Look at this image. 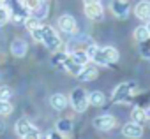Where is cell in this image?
<instances>
[{"label":"cell","mask_w":150,"mask_h":139,"mask_svg":"<svg viewBox=\"0 0 150 139\" xmlns=\"http://www.w3.org/2000/svg\"><path fill=\"white\" fill-rule=\"evenodd\" d=\"M118 58H120L118 51L113 46H106V48H97L90 60L96 62L97 65H110V63L118 62Z\"/></svg>","instance_id":"1"},{"label":"cell","mask_w":150,"mask_h":139,"mask_svg":"<svg viewBox=\"0 0 150 139\" xmlns=\"http://www.w3.org/2000/svg\"><path fill=\"white\" fill-rule=\"evenodd\" d=\"M69 102H71L72 109L76 113H85L88 109V93H87V90L81 88V86H76L69 95Z\"/></svg>","instance_id":"2"},{"label":"cell","mask_w":150,"mask_h":139,"mask_svg":"<svg viewBox=\"0 0 150 139\" xmlns=\"http://www.w3.org/2000/svg\"><path fill=\"white\" fill-rule=\"evenodd\" d=\"M41 44H44V48L48 51H58L60 46H62V41L58 37V34L55 32L53 27L50 25H42V39H41Z\"/></svg>","instance_id":"3"},{"label":"cell","mask_w":150,"mask_h":139,"mask_svg":"<svg viewBox=\"0 0 150 139\" xmlns=\"http://www.w3.org/2000/svg\"><path fill=\"white\" fill-rule=\"evenodd\" d=\"M92 125H94L97 130L108 132V130H111V128L117 125V120H115V116H111V114H99V116L94 118Z\"/></svg>","instance_id":"4"},{"label":"cell","mask_w":150,"mask_h":139,"mask_svg":"<svg viewBox=\"0 0 150 139\" xmlns=\"http://www.w3.org/2000/svg\"><path fill=\"white\" fill-rule=\"evenodd\" d=\"M111 11L117 18L120 20H125L131 13V4H129V0H113L111 2Z\"/></svg>","instance_id":"5"},{"label":"cell","mask_w":150,"mask_h":139,"mask_svg":"<svg viewBox=\"0 0 150 139\" xmlns=\"http://www.w3.org/2000/svg\"><path fill=\"white\" fill-rule=\"evenodd\" d=\"M122 135L124 137H129V139H139L143 135V127L141 123H136V121H131V123H125L122 127Z\"/></svg>","instance_id":"6"},{"label":"cell","mask_w":150,"mask_h":139,"mask_svg":"<svg viewBox=\"0 0 150 139\" xmlns=\"http://www.w3.org/2000/svg\"><path fill=\"white\" fill-rule=\"evenodd\" d=\"M58 28L62 30V32H65V34H74L76 32V20H74V16H71V14H62L60 18H58Z\"/></svg>","instance_id":"7"},{"label":"cell","mask_w":150,"mask_h":139,"mask_svg":"<svg viewBox=\"0 0 150 139\" xmlns=\"http://www.w3.org/2000/svg\"><path fill=\"white\" fill-rule=\"evenodd\" d=\"M85 16L92 21H101L104 18V9L101 6V2L97 4H87L85 6Z\"/></svg>","instance_id":"8"},{"label":"cell","mask_w":150,"mask_h":139,"mask_svg":"<svg viewBox=\"0 0 150 139\" xmlns=\"http://www.w3.org/2000/svg\"><path fill=\"white\" fill-rule=\"evenodd\" d=\"M134 14L138 20L141 21H148L150 20V0H141L134 6Z\"/></svg>","instance_id":"9"},{"label":"cell","mask_w":150,"mask_h":139,"mask_svg":"<svg viewBox=\"0 0 150 139\" xmlns=\"http://www.w3.org/2000/svg\"><path fill=\"white\" fill-rule=\"evenodd\" d=\"M27 51H28V44H27L23 39H14V41L11 42V53H13V56L23 58V56L27 55Z\"/></svg>","instance_id":"10"},{"label":"cell","mask_w":150,"mask_h":139,"mask_svg":"<svg viewBox=\"0 0 150 139\" xmlns=\"http://www.w3.org/2000/svg\"><path fill=\"white\" fill-rule=\"evenodd\" d=\"M131 88H132L131 83H122V85H118V86L115 88V92H113V100H115V102H124V99L131 95Z\"/></svg>","instance_id":"11"},{"label":"cell","mask_w":150,"mask_h":139,"mask_svg":"<svg viewBox=\"0 0 150 139\" xmlns=\"http://www.w3.org/2000/svg\"><path fill=\"white\" fill-rule=\"evenodd\" d=\"M97 76H99V71H97V67H94V65H85L81 69V72L78 74V78L81 81H94V79H97Z\"/></svg>","instance_id":"12"},{"label":"cell","mask_w":150,"mask_h":139,"mask_svg":"<svg viewBox=\"0 0 150 139\" xmlns=\"http://www.w3.org/2000/svg\"><path fill=\"white\" fill-rule=\"evenodd\" d=\"M50 104H51V107H53V109L62 111V109H65V107H67L69 99H67L64 93H53V95H51V99H50Z\"/></svg>","instance_id":"13"},{"label":"cell","mask_w":150,"mask_h":139,"mask_svg":"<svg viewBox=\"0 0 150 139\" xmlns=\"http://www.w3.org/2000/svg\"><path fill=\"white\" fill-rule=\"evenodd\" d=\"M104 102H106V97H104V93L101 90H94V92L88 93V104H92V106H103Z\"/></svg>","instance_id":"14"},{"label":"cell","mask_w":150,"mask_h":139,"mask_svg":"<svg viewBox=\"0 0 150 139\" xmlns=\"http://www.w3.org/2000/svg\"><path fill=\"white\" fill-rule=\"evenodd\" d=\"M14 128H16V134H18L20 137H25V135H27V132L32 128V125H30V121H28V120L21 118V120H18V121H16Z\"/></svg>","instance_id":"15"},{"label":"cell","mask_w":150,"mask_h":139,"mask_svg":"<svg viewBox=\"0 0 150 139\" xmlns=\"http://www.w3.org/2000/svg\"><path fill=\"white\" fill-rule=\"evenodd\" d=\"M69 56H71L74 62L81 63V65H87V63H88V55H87V51H85V49H76V51H71V53H69Z\"/></svg>","instance_id":"16"},{"label":"cell","mask_w":150,"mask_h":139,"mask_svg":"<svg viewBox=\"0 0 150 139\" xmlns=\"http://www.w3.org/2000/svg\"><path fill=\"white\" fill-rule=\"evenodd\" d=\"M44 2L42 0H21V6H23V9L27 11V13H34V11H37L41 6H42Z\"/></svg>","instance_id":"17"},{"label":"cell","mask_w":150,"mask_h":139,"mask_svg":"<svg viewBox=\"0 0 150 139\" xmlns=\"http://www.w3.org/2000/svg\"><path fill=\"white\" fill-rule=\"evenodd\" d=\"M57 130L60 134H64V137H67L71 134V130H72V123L69 120H58L57 121Z\"/></svg>","instance_id":"18"},{"label":"cell","mask_w":150,"mask_h":139,"mask_svg":"<svg viewBox=\"0 0 150 139\" xmlns=\"http://www.w3.org/2000/svg\"><path fill=\"white\" fill-rule=\"evenodd\" d=\"M148 37H150V34H148V30H146L145 25H141V27H138V28L134 30V39H136V42H143V41H146Z\"/></svg>","instance_id":"19"},{"label":"cell","mask_w":150,"mask_h":139,"mask_svg":"<svg viewBox=\"0 0 150 139\" xmlns=\"http://www.w3.org/2000/svg\"><path fill=\"white\" fill-rule=\"evenodd\" d=\"M9 20H11V7L2 4L0 6V27H4Z\"/></svg>","instance_id":"20"},{"label":"cell","mask_w":150,"mask_h":139,"mask_svg":"<svg viewBox=\"0 0 150 139\" xmlns=\"http://www.w3.org/2000/svg\"><path fill=\"white\" fill-rule=\"evenodd\" d=\"M23 23H25V27H27V28H28V32H30V30H34V28H37V27H41V25H42V23H41V20H39V18H35V16H34V14H28V16H27V18H25V21H23Z\"/></svg>","instance_id":"21"},{"label":"cell","mask_w":150,"mask_h":139,"mask_svg":"<svg viewBox=\"0 0 150 139\" xmlns=\"http://www.w3.org/2000/svg\"><path fill=\"white\" fill-rule=\"evenodd\" d=\"M131 116H132V121H136V123H143V121H146L143 107H134L132 113H131Z\"/></svg>","instance_id":"22"},{"label":"cell","mask_w":150,"mask_h":139,"mask_svg":"<svg viewBox=\"0 0 150 139\" xmlns=\"http://www.w3.org/2000/svg\"><path fill=\"white\" fill-rule=\"evenodd\" d=\"M11 97H13V88L11 86H7V85L0 86V99L2 100H11Z\"/></svg>","instance_id":"23"},{"label":"cell","mask_w":150,"mask_h":139,"mask_svg":"<svg viewBox=\"0 0 150 139\" xmlns=\"http://www.w3.org/2000/svg\"><path fill=\"white\" fill-rule=\"evenodd\" d=\"M11 113H13V104L9 100L0 99V114H11Z\"/></svg>","instance_id":"24"},{"label":"cell","mask_w":150,"mask_h":139,"mask_svg":"<svg viewBox=\"0 0 150 139\" xmlns=\"http://www.w3.org/2000/svg\"><path fill=\"white\" fill-rule=\"evenodd\" d=\"M139 44H141V55L148 58V56H150V37H148L146 41H143V42H139Z\"/></svg>","instance_id":"25"},{"label":"cell","mask_w":150,"mask_h":139,"mask_svg":"<svg viewBox=\"0 0 150 139\" xmlns=\"http://www.w3.org/2000/svg\"><path fill=\"white\" fill-rule=\"evenodd\" d=\"M30 34H32V37H34L35 42H41V39H42V25L37 27V28H34V30H30Z\"/></svg>","instance_id":"26"},{"label":"cell","mask_w":150,"mask_h":139,"mask_svg":"<svg viewBox=\"0 0 150 139\" xmlns=\"http://www.w3.org/2000/svg\"><path fill=\"white\" fill-rule=\"evenodd\" d=\"M37 137H41V132H39L35 127H32V128L27 132V135H25L23 139H37Z\"/></svg>","instance_id":"27"},{"label":"cell","mask_w":150,"mask_h":139,"mask_svg":"<svg viewBox=\"0 0 150 139\" xmlns=\"http://www.w3.org/2000/svg\"><path fill=\"white\" fill-rule=\"evenodd\" d=\"M143 111H145V118H146V120H150V107H145Z\"/></svg>","instance_id":"28"},{"label":"cell","mask_w":150,"mask_h":139,"mask_svg":"<svg viewBox=\"0 0 150 139\" xmlns=\"http://www.w3.org/2000/svg\"><path fill=\"white\" fill-rule=\"evenodd\" d=\"M97 2H101V0H83L85 6H87V4H97Z\"/></svg>","instance_id":"29"},{"label":"cell","mask_w":150,"mask_h":139,"mask_svg":"<svg viewBox=\"0 0 150 139\" xmlns=\"http://www.w3.org/2000/svg\"><path fill=\"white\" fill-rule=\"evenodd\" d=\"M145 27H146V30H148V34H150V20L146 21V25H145Z\"/></svg>","instance_id":"30"},{"label":"cell","mask_w":150,"mask_h":139,"mask_svg":"<svg viewBox=\"0 0 150 139\" xmlns=\"http://www.w3.org/2000/svg\"><path fill=\"white\" fill-rule=\"evenodd\" d=\"M0 130H4V125H2V123H0Z\"/></svg>","instance_id":"31"},{"label":"cell","mask_w":150,"mask_h":139,"mask_svg":"<svg viewBox=\"0 0 150 139\" xmlns=\"http://www.w3.org/2000/svg\"><path fill=\"white\" fill-rule=\"evenodd\" d=\"M42 2H48V0H42Z\"/></svg>","instance_id":"32"},{"label":"cell","mask_w":150,"mask_h":139,"mask_svg":"<svg viewBox=\"0 0 150 139\" xmlns=\"http://www.w3.org/2000/svg\"><path fill=\"white\" fill-rule=\"evenodd\" d=\"M0 6H2V4H0Z\"/></svg>","instance_id":"33"}]
</instances>
